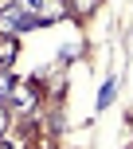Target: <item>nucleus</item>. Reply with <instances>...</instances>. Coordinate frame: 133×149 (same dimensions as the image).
<instances>
[{"instance_id": "3", "label": "nucleus", "mask_w": 133, "mask_h": 149, "mask_svg": "<svg viewBox=\"0 0 133 149\" xmlns=\"http://www.w3.org/2000/svg\"><path fill=\"white\" fill-rule=\"evenodd\" d=\"M16 55H20V39H16V36H0V67L12 71Z\"/></svg>"}, {"instance_id": "7", "label": "nucleus", "mask_w": 133, "mask_h": 149, "mask_svg": "<svg viewBox=\"0 0 133 149\" xmlns=\"http://www.w3.org/2000/svg\"><path fill=\"white\" fill-rule=\"evenodd\" d=\"M66 4H74V12H78V16H90V12L98 8V0H66Z\"/></svg>"}, {"instance_id": "4", "label": "nucleus", "mask_w": 133, "mask_h": 149, "mask_svg": "<svg viewBox=\"0 0 133 149\" xmlns=\"http://www.w3.org/2000/svg\"><path fill=\"white\" fill-rule=\"evenodd\" d=\"M12 102H16V110H31V106H35V86H16Z\"/></svg>"}, {"instance_id": "8", "label": "nucleus", "mask_w": 133, "mask_h": 149, "mask_svg": "<svg viewBox=\"0 0 133 149\" xmlns=\"http://www.w3.org/2000/svg\"><path fill=\"white\" fill-rule=\"evenodd\" d=\"M0 130H4V118H0Z\"/></svg>"}, {"instance_id": "2", "label": "nucleus", "mask_w": 133, "mask_h": 149, "mask_svg": "<svg viewBox=\"0 0 133 149\" xmlns=\"http://www.w3.org/2000/svg\"><path fill=\"white\" fill-rule=\"evenodd\" d=\"M20 4L28 8L43 28H47V24H59L63 16H66V0H20Z\"/></svg>"}, {"instance_id": "1", "label": "nucleus", "mask_w": 133, "mask_h": 149, "mask_svg": "<svg viewBox=\"0 0 133 149\" xmlns=\"http://www.w3.org/2000/svg\"><path fill=\"white\" fill-rule=\"evenodd\" d=\"M31 28H43V24H39L20 0H12V4L0 8V36H24V31H31Z\"/></svg>"}, {"instance_id": "5", "label": "nucleus", "mask_w": 133, "mask_h": 149, "mask_svg": "<svg viewBox=\"0 0 133 149\" xmlns=\"http://www.w3.org/2000/svg\"><path fill=\"white\" fill-rule=\"evenodd\" d=\"M12 90H16V79L8 67H0V102H12Z\"/></svg>"}, {"instance_id": "6", "label": "nucleus", "mask_w": 133, "mask_h": 149, "mask_svg": "<svg viewBox=\"0 0 133 149\" xmlns=\"http://www.w3.org/2000/svg\"><path fill=\"white\" fill-rule=\"evenodd\" d=\"M114 94H118V82H114V79H110V82H106V86H102V90H98V110H106V106H110V102H114Z\"/></svg>"}]
</instances>
